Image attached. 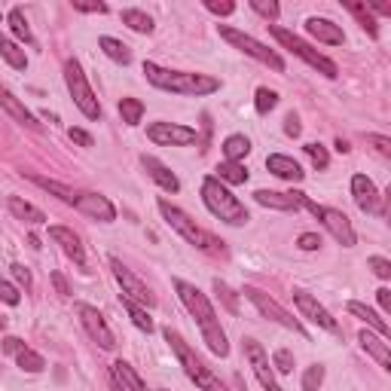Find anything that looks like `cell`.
<instances>
[{
	"instance_id": "38",
	"label": "cell",
	"mask_w": 391,
	"mask_h": 391,
	"mask_svg": "<svg viewBox=\"0 0 391 391\" xmlns=\"http://www.w3.org/2000/svg\"><path fill=\"white\" fill-rule=\"evenodd\" d=\"M278 104V95L272 89H257V98H254V107H257V114H269V110H272Z\"/></svg>"
},
{
	"instance_id": "52",
	"label": "cell",
	"mask_w": 391,
	"mask_h": 391,
	"mask_svg": "<svg viewBox=\"0 0 391 391\" xmlns=\"http://www.w3.org/2000/svg\"><path fill=\"white\" fill-rule=\"evenodd\" d=\"M52 284H55V291H59L61 296H71V287H68V282H64L61 272H52Z\"/></svg>"
},
{
	"instance_id": "19",
	"label": "cell",
	"mask_w": 391,
	"mask_h": 391,
	"mask_svg": "<svg viewBox=\"0 0 391 391\" xmlns=\"http://www.w3.org/2000/svg\"><path fill=\"white\" fill-rule=\"evenodd\" d=\"M0 107H4L6 114L16 119V123H22L25 128H34V132H43V126L37 123V116H34L31 110H28V107H25L22 101H18L9 89H0Z\"/></svg>"
},
{
	"instance_id": "11",
	"label": "cell",
	"mask_w": 391,
	"mask_h": 391,
	"mask_svg": "<svg viewBox=\"0 0 391 391\" xmlns=\"http://www.w3.org/2000/svg\"><path fill=\"white\" fill-rule=\"evenodd\" d=\"M110 269H114V278L119 282V287H123V294L128 296L132 303H138V306H144V309H153L156 306V296L150 294V287H147L141 278H138L132 269L128 266H123V260H110Z\"/></svg>"
},
{
	"instance_id": "21",
	"label": "cell",
	"mask_w": 391,
	"mask_h": 391,
	"mask_svg": "<svg viewBox=\"0 0 391 391\" xmlns=\"http://www.w3.org/2000/svg\"><path fill=\"white\" fill-rule=\"evenodd\" d=\"M266 169L275 174V178H282V181H291V184H300L306 178V172L300 169V162L291 160V156H282V153H272L266 160Z\"/></svg>"
},
{
	"instance_id": "2",
	"label": "cell",
	"mask_w": 391,
	"mask_h": 391,
	"mask_svg": "<svg viewBox=\"0 0 391 391\" xmlns=\"http://www.w3.org/2000/svg\"><path fill=\"white\" fill-rule=\"evenodd\" d=\"M144 73L156 89L172 92V95H196L199 98V95H211V92L220 89V80L208 77V73L169 71V68H160V64H153V61H144Z\"/></svg>"
},
{
	"instance_id": "53",
	"label": "cell",
	"mask_w": 391,
	"mask_h": 391,
	"mask_svg": "<svg viewBox=\"0 0 391 391\" xmlns=\"http://www.w3.org/2000/svg\"><path fill=\"white\" fill-rule=\"evenodd\" d=\"M284 132H287V135H291V138H296V135H300V119H296L294 114H291V116H287V119H284Z\"/></svg>"
},
{
	"instance_id": "6",
	"label": "cell",
	"mask_w": 391,
	"mask_h": 391,
	"mask_svg": "<svg viewBox=\"0 0 391 391\" xmlns=\"http://www.w3.org/2000/svg\"><path fill=\"white\" fill-rule=\"evenodd\" d=\"M294 199H296V205H306V208H309L315 217L324 223V229H327L342 248H351V245H355V229H351V220H349L342 211H337V208H324V205L312 202L306 193H294Z\"/></svg>"
},
{
	"instance_id": "48",
	"label": "cell",
	"mask_w": 391,
	"mask_h": 391,
	"mask_svg": "<svg viewBox=\"0 0 391 391\" xmlns=\"http://www.w3.org/2000/svg\"><path fill=\"white\" fill-rule=\"evenodd\" d=\"M296 245H300L303 251H318L321 248V236H315V232H303Z\"/></svg>"
},
{
	"instance_id": "42",
	"label": "cell",
	"mask_w": 391,
	"mask_h": 391,
	"mask_svg": "<svg viewBox=\"0 0 391 391\" xmlns=\"http://www.w3.org/2000/svg\"><path fill=\"white\" fill-rule=\"evenodd\" d=\"M306 153H309V160L318 165V169H327V165H330V156H327V150H324L321 144H306Z\"/></svg>"
},
{
	"instance_id": "9",
	"label": "cell",
	"mask_w": 391,
	"mask_h": 391,
	"mask_svg": "<svg viewBox=\"0 0 391 391\" xmlns=\"http://www.w3.org/2000/svg\"><path fill=\"white\" fill-rule=\"evenodd\" d=\"M220 37H223V40H229L236 49H241L245 55H251V59H257L260 64H269L272 71H284V59H282V55L272 52L269 46H263L260 40H254L251 34L236 31V28H229V25H220Z\"/></svg>"
},
{
	"instance_id": "32",
	"label": "cell",
	"mask_w": 391,
	"mask_h": 391,
	"mask_svg": "<svg viewBox=\"0 0 391 391\" xmlns=\"http://www.w3.org/2000/svg\"><path fill=\"white\" fill-rule=\"evenodd\" d=\"M217 181L239 187V184L248 181V172H245V165H239V162H220L217 165Z\"/></svg>"
},
{
	"instance_id": "36",
	"label": "cell",
	"mask_w": 391,
	"mask_h": 391,
	"mask_svg": "<svg viewBox=\"0 0 391 391\" xmlns=\"http://www.w3.org/2000/svg\"><path fill=\"white\" fill-rule=\"evenodd\" d=\"M119 116H123L126 126H138L144 116V104L138 98H123L119 101Z\"/></svg>"
},
{
	"instance_id": "4",
	"label": "cell",
	"mask_w": 391,
	"mask_h": 391,
	"mask_svg": "<svg viewBox=\"0 0 391 391\" xmlns=\"http://www.w3.org/2000/svg\"><path fill=\"white\" fill-rule=\"evenodd\" d=\"M202 199H205V205H208V211L214 214V217H220L223 223H229V227H245V223L251 220L248 208L227 187H223L217 178L202 181Z\"/></svg>"
},
{
	"instance_id": "51",
	"label": "cell",
	"mask_w": 391,
	"mask_h": 391,
	"mask_svg": "<svg viewBox=\"0 0 391 391\" xmlns=\"http://www.w3.org/2000/svg\"><path fill=\"white\" fill-rule=\"evenodd\" d=\"M71 141L73 144H80V147H92V135L89 132H83V128H71Z\"/></svg>"
},
{
	"instance_id": "1",
	"label": "cell",
	"mask_w": 391,
	"mask_h": 391,
	"mask_svg": "<svg viewBox=\"0 0 391 391\" xmlns=\"http://www.w3.org/2000/svg\"><path fill=\"white\" fill-rule=\"evenodd\" d=\"M174 291H178L181 296V303L190 309V315L196 321H199V330H202V337L205 342H208V349L214 351V355H220V358H227L229 355V342H227V333H223L220 327V321H217V312H214V306L211 300L205 296L199 287L190 284V282H174Z\"/></svg>"
},
{
	"instance_id": "54",
	"label": "cell",
	"mask_w": 391,
	"mask_h": 391,
	"mask_svg": "<svg viewBox=\"0 0 391 391\" xmlns=\"http://www.w3.org/2000/svg\"><path fill=\"white\" fill-rule=\"evenodd\" d=\"M22 349H25L22 339H16V337H6L4 339V351H13V355H16V351H22Z\"/></svg>"
},
{
	"instance_id": "49",
	"label": "cell",
	"mask_w": 391,
	"mask_h": 391,
	"mask_svg": "<svg viewBox=\"0 0 391 391\" xmlns=\"http://www.w3.org/2000/svg\"><path fill=\"white\" fill-rule=\"evenodd\" d=\"M367 141L373 144L383 156H391V141H388V138H383V135H367Z\"/></svg>"
},
{
	"instance_id": "5",
	"label": "cell",
	"mask_w": 391,
	"mask_h": 391,
	"mask_svg": "<svg viewBox=\"0 0 391 391\" xmlns=\"http://www.w3.org/2000/svg\"><path fill=\"white\" fill-rule=\"evenodd\" d=\"M162 337H165V342H169V346H172V351H174V355H178L181 367H184V373H187V376H190L193 383L199 385L202 391H227V388H223V383H220V379L214 376L211 370L202 364V358L196 355V351L187 346V342H184V337H181L178 330L165 327V330H162Z\"/></svg>"
},
{
	"instance_id": "27",
	"label": "cell",
	"mask_w": 391,
	"mask_h": 391,
	"mask_svg": "<svg viewBox=\"0 0 391 391\" xmlns=\"http://www.w3.org/2000/svg\"><path fill=\"white\" fill-rule=\"evenodd\" d=\"M346 9H349V13L355 16V18H358V22H361V28H364V31H367L370 37H376V34H379L376 16L370 13V6H367V4H358V0H346Z\"/></svg>"
},
{
	"instance_id": "8",
	"label": "cell",
	"mask_w": 391,
	"mask_h": 391,
	"mask_svg": "<svg viewBox=\"0 0 391 391\" xmlns=\"http://www.w3.org/2000/svg\"><path fill=\"white\" fill-rule=\"evenodd\" d=\"M64 83H68V92H71L73 104L83 110V116L98 119V116H101V104H98L95 92H92L86 73H83V68H80L77 59H68V61H64Z\"/></svg>"
},
{
	"instance_id": "16",
	"label": "cell",
	"mask_w": 391,
	"mask_h": 391,
	"mask_svg": "<svg viewBox=\"0 0 391 391\" xmlns=\"http://www.w3.org/2000/svg\"><path fill=\"white\" fill-rule=\"evenodd\" d=\"M294 303H296V309H300L306 318L309 321H315L318 327H324V330H330V333H337V318L324 309V306L315 300V296H309L306 291H294Z\"/></svg>"
},
{
	"instance_id": "40",
	"label": "cell",
	"mask_w": 391,
	"mask_h": 391,
	"mask_svg": "<svg viewBox=\"0 0 391 391\" xmlns=\"http://www.w3.org/2000/svg\"><path fill=\"white\" fill-rule=\"evenodd\" d=\"M214 291H217V294H220V300H223V306H227V309H229L232 315H236V312H239V300H236V294H232V291H229V287H227V284H223V282H220V278H217V282H214Z\"/></svg>"
},
{
	"instance_id": "13",
	"label": "cell",
	"mask_w": 391,
	"mask_h": 391,
	"mask_svg": "<svg viewBox=\"0 0 391 391\" xmlns=\"http://www.w3.org/2000/svg\"><path fill=\"white\" fill-rule=\"evenodd\" d=\"M77 309V315H80V324L86 327V333L92 339L98 342L101 349H114L116 346V339H114V333H110V327H107V321H104V315H101L95 306H86V303H77L73 306Z\"/></svg>"
},
{
	"instance_id": "7",
	"label": "cell",
	"mask_w": 391,
	"mask_h": 391,
	"mask_svg": "<svg viewBox=\"0 0 391 391\" xmlns=\"http://www.w3.org/2000/svg\"><path fill=\"white\" fill-rule=\"evenodd\" d=\"M269 31H272V37L284 46V49H291V52L296 55V59H303L306 64H309V68L321 71L324 77H330V80H333V77L339 73V71H337V64H333V61L327 59V55H321L318 49H312V46L306 43V40H300V37H296L294 31H284V28H278V25H269Z\"/></svg>"
},
{
	"instance_id": "33",
	"label": "cell",
	"mask_w": 391,
	"mask_h": 391,
	"mask_svg": "<svg viewBox=\"0 0 391 391\" xmlns=\"http://www.w3.org/2000/svg\"><path fill=\"white\" fill-rule=\"evenodd\" d=\"M123 309L128 312V318H132V324L138 330H144V333H153V321H150V315H147V309L144 306H138V303H132L128 296H123Z\"/></svg>"
},
{
	"instance_id": "37",
	"label": "cell",
	"mask_w": 391,
	"mask_h": 391,
	"mask_svg": "<svg viewBox=\"0 0 391 391\" xmlns=\"http://www.w3.org/2000/svg\"><path fill=\"white\" fill-rule=\"evenodd\" d=\"M16 361H18V367L25 370V373H40V370L46 367V361L37 355V351H31V349H22V351H16Z\"/></svg>"
},
{
	"instance_id": "43",
	"label": "cell",
	"mask_w": 391,
	"mask_h": 391,
	"mask_svg": "<svg viewBox=\"0 0 391 391\" xmlns=\"http://www.w3.org/2000/svg\"><path fill=\"white\" fill-rule=\"evenodd\" d=\"M251 9L266 18H278V4H272V0H251Z\"/></svg>"
},
{
	"instance_id": "28",
	"label": "cell",
	"mask_w": 391,
	"mask_h": 391,
	"mask_svg": "<svg viewBox=\"0 0 391 391\" xmlns=\"http://www.w3.org/2000/svg\"><path fill=\"white\" fill-rule=\"evenodd\" d=\"M9 211H13L18 220H28V223H43L46 220V214L40 208H34L31 202L18 199V196H9Z\"/></svg>"
},
{
	"instance_id": "29",
	"label": "cell",
	"mask_w": 391,
	"mask_h": 391,
	"mask_svg": "<svg viewBox=\"0 0 391 391\" xmlns=\"http://www.w3.org/2000/svg\"><path fill=\"white\" fill-rule=\"evenodd\" d=\"M37 187H43L46 193H52V196H59L61 202H68V205H73L77 202V190H71V187H64V184H59V181H49V178H40V174H28Z\"/></svg>"
},
{
	"instance_id": "20",
	"label": "cell",
	"mask_w": 391,
	"mask_h": 391,
	"mask_svg": "<svg viewBox=\"0 0 391 391\" xmlns=\"http://www.w3.org/2000/svg\"><path fill=\"white\" fill-rule=\"evenodd\" d=\"M306 31H309L318 43H327V46H339L342 40H346V34H342L339 25H333L330 18H318V16L306 18Z\"/></svg>"
},
{
	"instance_id": "24",
	"label": "cell",
	"mask_w": 391,
	"mask_h": 391,
	"mask_svg": "<svg viewBox=\"0 0 391 391\" xmlns=\"http://www.w3.org/2000/svg\"><path fill=\"white\" fill-rule=\"evenodd\" d=\"M254 199L263 205V208H275V211H296L300 205H296L294 199V193H275V190H257L254 193Z\"/></svg>"
},
{
	"instance_id": "55",
	"label": "cell",
	"mask_w": 391,
	"mask_h": 391,
	"mask_svg": "<svg viewBox=\"0 0 391 391\" xmlns=\"http://www.w3.org/2000/svg\"><path fill=\"white\" fill-rule=\"evenodd\" d=\"M376 296H379V306H383L385 312H391V291H388V287H379Z\"/></svg>"
},
{
	"instance_id": "44",
	"label": "cell",
	"mask_w": 391,
	"mask_h": 391,
	"mask_svg": "<svg viewBox=\"0 0 391 391\" xmlns=\"http://www.w3.org/2000/svg\"><path fill=\"white\" fill-rule=\"evenodd\" d=\"M367 266L373 269V272H376L379 278H391V263H388L385 257H370V260H367Z\"/></svg>"
},
{
	"instance_id": "25",
	"label": "cell",
	"mask_w": 391,
	"mask_h": 391,
	"mask_svg": "<svg viewBox=\"0 0 391 391\" xmlns=\"http://www.w3.org/2000/svg\"><path fill=\"white\" fill-rule=\"evenodd\" d=\"M114 383H119L126 391H147V383L135 373L132 364H126V361H116L114 364Z\"/></svg>"
},
{
	"instance_id": "26",
	"label": "cell",
	"mask_w": 391,
	"mask_h": 391,
	"mask_svg": "<svg viewBox=\"0 0 391 391\" xmlns=\"http://www.w3.org/2000/svg\"><path fill=\"white\" fill-rule=\"evenodd\" d=\"M349 312L351 315H355V318H361V321H367V327H373L376 333H379V337H388V324L383 321V318H379V315L373 312V309H367V306L364 303H349Z\"/></svg>"
},
{
	"instance_id": "35",
	"label": "cell",
	"mask_w": 391,
	"mask_h": 391,
	"mask_svg": "<svg viewBox=\"0 0 391 391\" xmlns=\"http://www.w3.org/2000/svg\"><path fill=\"white\" fill-rule=\"evenodd\" d=\"M9 28H13V34L18 37V40L34 43V34H31V28H28V18H25V13H22V6L9 9Z\"/></svg>"
},
{
	"instance_id": "22",
	"label": "cell",
	"mask_w": 391,
	"mask_h": 391,
	"mask_svg": "<svg viewBox=\"0 0 391 391\" xmlns=\"http://www.w3.org/2000/svg\"><path fill=\"white\" fill-rule=\"evenodd\" d=\"M141 165H144V172L147 174H150V178L156 181V184H160V187L165 190V193H178L181 190V181L178 178H174V174L169 172V169H165V165L160 162V160H156V156H141Z\"/></svg>"
},
{
	"instance_id": "57",
	"label": "cell",
	"mask_w": 391,
	"mask_h": 391,
	"mask_svg": "<svg viewBox=\"0 0 391 391\" xmlns=\"http://www.w3.org/2000/svg\"><path fill=\"white\" fill-rule=\"evenodd\" d=\"M6 327V318H0V330H4Z\"/></svg>"
},
{
	"instance_id": "30",
	"label": "cell",
	"mask_w": 391,
	"mask_h": 391,
	"mask_svg": "<svg viewBox=\"0 0 391 391\" xmlns=\"http://www.w3.org/2000/svg\"><path fill=\"white\" fill-rule=\"evenodd\" d=\"M251 153V141L245 135H229L227 141H223V156H227V162H239L245 160Z\"/></svg>"
},
{
	"instance_id": "23",
	"label": "cell",
	"mask_w": 391,
	"mask_h": 391,
	"mask_svg": "<svg viewBox=\"0 0 391 391\" xmlns=\"http://www.w3.org/2000/svg\"><path fill=\"white\" fill-rule=\"evenodd\" d=\"M361 346H364L367 355H373L379 361L383 370H391V351L383 337H376V333H370V330H361Z\"/></svg>"
},
{
	"instance_id": "31",
	"label": "cell",
	"mask_w": 391,
	"mask_h": 391,
	"mask_svg": "<svg viewBox=\"0 0 391 391\" xmlns=\"http://www.w3.org/2000/svg\"><path fill=\"white\" fill-rule=\"evenodd\" d=\"M98 46L104 49L107 59H114V61H119V64H128V61H132V52H128V46H126L123 40H116V37H101Z\"/></svg>"
},
{
	"instance_id": "15",
	"label": "cell",
	"mask_w": 391,
	"mask_h": 391,
	"mask_svg": "<svg viewBox=\"0 0 391 391\" xmlns=\"http://www.w3.org/2000/svg\"><path fill=\"white\" fill-rule=\"evenodd\" d=\"M73 208L83 211L86 217H95L101 223H110V220H116V208L110 205L104 196H98V193H86V190H77V202H73Z\"/></svg>"
},
{
	"instance_id": "39",
	"label": "cell",
	"mask_w": 391,
	"mask_h": 391,
	"mask_svg": "<svg viewBox=\"0 0 391 391\" xmlns=\"http://www.w3.org/2000/svg\"><path fill=\"white\" fill-rule=\"evenodd\" d=\"M321 383H324V367H321V364H312V367L303 373V391H318Z\"/></svg>"
},
{
	"instance_id": "41",
	"label": "cell",
	"mask_w": 391,
	"mask_h": 391,
	"mask_svg": "<svg viewBox=\"0 0 391 391\" xmlns=\"http://www.w3.org/2000/svg\"><path fill=\"white\" fill-rule=\"evenodd\" d=\"M272 367L278 370V373H291V370H294V355L287 349H278L272 355Z\"/></svg>"
},
{
	"instance_id": "14",
	"label": "cell",
	"mask_w": 391,
	"mask_h": 391,
	"mask_svg": "<svg viewBox=\"0 0 391 391\" xmlns=\"http://www.w3.org/2000/svg\"><path fill=\"white\" fill-rule=\"evenodd\" d=\"M245 355L251 361V370H254V376L260 379V385L266 391H282V385L275 383V373H272V364H269V355L263 351L257 339H245Z\"/></svg>"
},
{
	"instance_id": "45",
	"label": "cell",
	"mask_w": 391,
	"mask_h": 391,
	"mask_svg": "<svg viewBox=\"0 0 391 391\" xmlns=\"http://www.w3.org/2000/svg\"><path fill=\"white\" fill-rule=\"evenodd\" d=\"M18 300H22V296H18V291L9 282H0V303H6V306H18Z\"/></svg>"
},
{
	"instance_id": "34",
	"label": "cell",
	"mask_w": 391,
	"mask_h": 391,
	"mask_svg": "<svg viewBox=\"0 0 391 391\" xmlns=\"http://www.w3.org/2000/svg\"><path fill=\"white\" fill-rule=\"evenodd\" d=\"M123 22L138 34H150L153 31V18L147 13H141V9H123Z\"/></svg>"
},
{
	"instance_id": "3",
	"label": "cell",
	"mask_w": 391,
	"mask_h": 391,
	"mask_svg": "<svg viewBox=\"0 0 391 391\" xmlns=\"http://www.w3.org/2000/svg\"><path fill=\"white\" fill-rule=\"evenodd\" d=\"M160 211H162V217L165 223L178 232V236L187 241V245L193 248H199V251H208V254H223V241L220 239H214L208 229H202V227H196V220H190L187 214H184L178 205H172V202H165L160 199Z\"/></svg>"
},
{
	"instance_id": "46",
	"label": "cell",
	"mask_w": 391,
	"mask_h": 391,
	"mask_svg": "<svg viewBox=\"0 0 391 391\" xmlns=\"http://www.w3.org/2000/svg\"><path fill=\"white\" fill-rule=\"evenodd\" d=\"M205 6H208L214 16H232L236 13V4H229V0H223V4L220 0H205Z\"/></svg>"
},
{
	"instance_id": "10",
	"label": "cell",
	"mask_w": 391,
	"mask_h": 391,
	"mask_svg": "<svg viewBox=\"0 0 391 391\" xmlns=\"http://www.w3.org/2000/svg\"><path fill=\"white\" fill-rule=\"evenodd\" d=\"M245 296L251 303L257 306V312L263 315V318H269V321H275V324H282V327H287V330H294V333H300V337H306V330H303V324L294 318L287 309H282L272 296L269 294H263L260 287H254V284H245Z\"/></svg>"
},
{
	"instance_id": "17",
	"label": "cell",
	"mask_w": 391,
	"mask_h": 391,
	"mask_svg": "<svg viewBox=\"0 0 391 391\" xmlns=\"http://www.w3.org/2000/svg\"><path fill=\"white\" fill-rule=\"evenodd\" d=\"M351 193H355V202L361 211H370V214H383V205H379V193H376V184L367 178V174H355L351 178Z\"/></svg>"
},
{
	"instance_id": "12",
	"label": "cell",
	"mask_w": 391,
	"mask_h": 391,
	"mask_svg": "<svg viewBox=\"0 0 391 391\" xmlns=\"http://www.w3.org/2000/svg\"><path fill=\"white\" fill-rule=\"evenodd\" d=\"M147 138L160 147H190L199 141L196 128L190 126H178V123H153L147 128Z\"/></svg>"
},
{
	"instance_id": "50",
	"label": "cell",
	"mask_w": 391,
	"mask_h": 391,
	"mask_svg": "<svg viewBox=\"0 0 391 391\" xmlns=\"http://www.w3.org/2000/svg\"><path fill=\"white\" fill-rule=\"evenodd\" d=\"M9 269H13V278H16V282H18V284L31 287V272H28V269H25L22 263H16V266H9Z\"/></svg>"
},
{
	"instance_id": "18",
	"label": "cell",
	"mask_w": 391,
	"mask_h": 391,
	"mask_svg": "<svg viewBox=\"0 0 391 391\" xmlns=\"http://www.w3.org/2000/svg\"><path fill=\"white\" fill-rule=\"evenodd\" d=\"M49 239L55 241V245H61V251H64V254H68L77 266L86 263V251H83L80 236H77L73 229H68V227H49Z\"/></svg>"
},
{
	"instance_id": "56",
	"label": "cell",
	"mask_w": 391,
	"mask_h": 391,
	"mask_svg": "<svg viewBox=\"0 0 391 391\" xmlns=\"http://www.w3.org/2000/svg\"><path fill=\"white\" fill-rule=\"evenodd\" d=\"M337 150H339V153H349V144H346V141H342V138H339V141H337Z\"/></svg>"
},
{
	"instance_id": "47",
	"label": "cell",
	"mask_w": 391,
	"mask_h": 391,
	"mask_svg": "<svg viewBox=\"0 0 391 391\" xmlns=\"http://www.w3.org/2000/svg\"><path fill=\"white\" fill-rule=\"evenodd\" d=\"M73 9H77V13H107V4H98V0H92V4L73 0Z\"/></svg>"
}]
</instances>
